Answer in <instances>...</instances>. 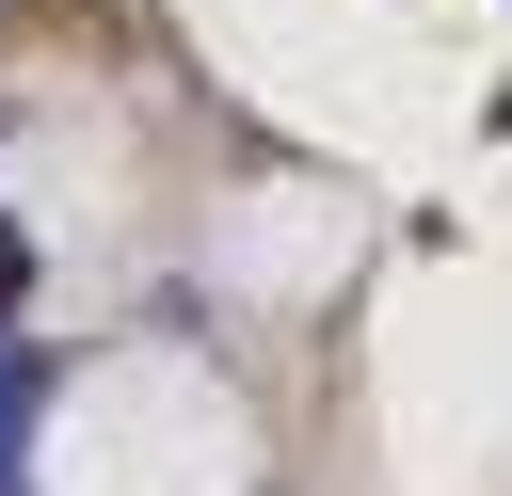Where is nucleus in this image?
Instances as JSON below:
<instances>
[{"instance_id":"f257e3e1","label":"nucleus","mask_w":512,"mask_h":496,"mask_svg":"<svg viewBox=\"0 0 512 496\" xmlns=\"http://www.w3.org/2000/svg\"><path fill=\"white\" fill-rule=\"evenodd\" d=\"M16 288H32V240H16V208H0V304H16Z\"/></svg>"}]
</instances>
